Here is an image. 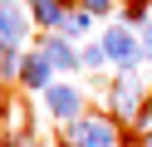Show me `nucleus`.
I'll return each instance as SVG.
<instances>
[{
    "mask_svg": "<svg viewBox=\"0 0 152 147\" xmlns=\"http://www.w3.org/2000/svg\"><path fill=\"white\" fill-rule=\"evenodd\" d=\"M103 49H108V64H118V69H128V64L142 59V39L132 34V25H108Z\"/></svg>",
    "mask_w": 152,
    "mask_h": 147,
    "instance_id": "obj_1",
    "label": "nucleus"
},
{
    "mask_svg": "<svg viewBox=\"0 0 152 147\" xmlns=\"http://www.w3.org/2000/svg\"><path fill=\"white\" fill-rule=\"evenodd\" d=\"M69 142L74 147H118V127L108 118H79V123H69Z\"/></svg>",
    "mask_w": 152,
    "mask_h": 147,
    "instance_id": "obj_2",
    "label": "nucleus"
},
{
    "mask_svg": "<svg viewBox=\"0 0 152 147\" xmlns=\"http://www.w3.org/2000/svg\"><path fill=\"white\" fill-rule=\"evenodd\" d=\"M44 113L59 118V123H79L83 93H79V88H69V83H49V88H44Z\"/></svg>",
    "mask_w": 152,
    "mask_h": 147,
    "instance_id": "obj_3",
    "label": "nucleus"
},
{
    "mask_svg": "<svg viewBox=\"0 0 152 147\" xmlns=\"http://www.w3.org/2000/svg\"><path fill=\"white\" fill-rule=\"evenodd\" d=\"M30 39V15L15 0H0V49H20Z\"/></svg>",
    "mask_w": 152,
    "mask_h": 147,
    "instance_id": "obj_4",
    "label": "nucleus"
},
{
    "mask_svg": "<svg viewBox=\"0 0 152 147\" xmlns=\"http://www.w3.org/2000/svg\"><path fill=\"white\" fill-rule=\"evenodd\" d=\"M39 54H44V64H49L54 74H64V69H79V49H74L64 34H44V39H39Z\"/></svg>",
    "mask_w": 152,
    "mask_h": 147,
    "instance_id": "obj_5",
    "label": "nucleus"
},
{
    "mask_svg": "<svg viewBox=\"0 0 152 147\" xmlns=\"http://www.w3.org/2000/svg\"><path fill=\"white\" fill-rule=\"evenodd\" d=\"M108 103H113V113H118V118H137V108H142V88H137V78H118V83H113V93H108Z\"/></svg>",
    "mask_w": 152,
    "mask_h": 147,
    "instance_id": "obj_6",
    "label": "nucleus"
},
{
    "mask_svg": "<svg viewBox=\"0 0 152 147\" xmlns=\"http://www.w3.org/2000/svg\"><path fill=\"white\" fill-rule=\"evenodd\" d=\"M20 83H25V88H39V93L54 83V69L44 64L39 49H34V54H20Z\"/></svg>",
    "mask_w": 152,
    "mask_h": 147,
    "instance_id": "obj_7",
    "label": "nucleus"
},
{
    "mask_svg": "<svg viewBox=\"0 0 152 147\" xmlns=\"http://www.w3.org/2000/svg\"><path fill=\"white\" fill-rule=\"evenodd\" d=\"M30 10H34V25H44L49 34H59V29H64V15H69L64 0H34Z\"/></svg>",
    "mask_w": 152,
    "mask_h": 147,
    "instance_id": "obj_8",
    "label": "nucleus"
},
{
    "mask_svg": "<svg viewBox=\"0 0 152 147\" xmlns=\"http://www.w3.org/2000/svg\"><path fill=\"white\" fill-rule=\"evenodd\" d=\"M88 29H93V15H88L83 5H74L69 15H64V29H59V34H64V39H83Z\"/></svg>",
    "mask_w": 152,
    "mask_h": 147,
    "instance_id": "obj_9",
    "label": "nucleus"
},
{
    "mask_svg": "<svg viewBox=\"0 0 152 147\" xmlns=\"http://www.w3.org/2000/svg\"><path fill=\"white\" fill-rule=\"evenodd\" d=\"M103 64H108V49H103V39H93V44H83V49H79V69L98 74Z\"/></svg>",
    "mask_w": 152,
    "mask_h": 147,
    "instance_id": "obj_10",
    "label": "nucleus"
},
{
    "mask_svg": "<svg viewBox=\"0 0 152 147\" xmlns=\"http://www.w3.org/2000/svg\"><path fill=\"white\" fill-rule=\"evenodd\" d=\"M20 74V54L15 49H0V78H15Z\"/></svg>",
    "mask_w": 152,
    "mask_h": 147,
    "instance_id": "obj_11",
    "label": "nucleus"
},
{
    "mask_svg": "<svg viewBox=\"0 0 152 147\" xmlns=\"http://www.w3.org/2000/svg\"><path fill=\"white\" fill-rule=\"evenodd\" d=\"M137 39H142V59H152V20L137 25Z\"/></svg>",
    "mask_w": 152,
    "mask_h": 147,
    "instance_id": "obj_12",
    "label": "nucleus"
},
{
    "mask_svg": "<svg viewBox=\"0 0 152 147\" xmlns=\"http://www.w3.org/2000/svg\"><path fill=\"white\" fill-rule=\"evenodd\" d=\"M79 5L88 10V15H108V10H113V0H79Z\"/></svg>",
    "mask_w": 152,
    "mask_h": 147,
    "instance_id": "obj_13",
    "label": "nucleus"
},
{
    "mask_svg": "<svg viewBox=\"0 0 152 147\" xmlns=\"http://www.w3.org/2000/svg\"><path fill=\"white\" fill-rule=\"evenodd\" d=\"M137 147H152V132H142V142H137Z\"/></svg>",
    "mask_w": 152,
    "mask_h": 147,
    "instance_id": "obj_14",
    "label": "nucleus"
},
{
    "mask_svg": "<svg viewBox=\"0 0 152 147\" xmlns=\"http://www.w3.org/2000/svg\"><path fill=\"white\" fill-rule=\"evenodd\" d=\"M5 113H10V108H5V93H0V118H5Z\"/></svg>",
    "mask_w": 152,
    "mask_h": 147,
    "instance_id": "obj_15",
    "label": "nucleus"
},
{
    "mask_svg": "<svg viewBox=\"0 0 152 147\" xmlns=\"http://www.w3.org/2000/svg\"><path fill=\"white\" fill-rule=\"evenodd\" d=\"M54 147H74V142H69V137H64V142H54Z\"/></svg>",
    "mask_w": 152,
    "mask_h": 147,
    "instance_id": "obj_16",
    "label": "nucleus"
},
{
    "mask_svg": "<svg viewBox=\"0 0 152 147\" xmlns=\"http://www.w3.org/2000/svg\"><path fill=\"white\" fill-rule=\"evenodd\" d=\"M25 147H34V137H25Z\"/></svg>",
    "mask_w": 152,
    "mask_h": 147,
    "instance_id": "obj_17",
    "label": "nucleus"
}]
</instances>
